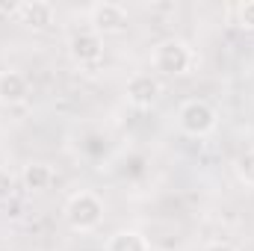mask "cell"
<instances>
[{
	"label": "cell",
	"mask_w": 254,
	"mask_h": 251,
	"mask_svg": "<svg viewBox=\"0 0 254 251\" xmlns=\"http://www.w3.org/2000/svg\"><path fill=\"white\" fill-rule=\"evenodd\" d=\"M63 216H65V225L74 234H92V231L101 228V222L107 216V207H104L101 195H95L92 189H80L65 201Z\"/></svg>",
	"instance_id": "6da1fadb"
},
{
	"label": "cell",
	"mask_w": 254,
	"mask_h": 251,
	"mask_svg": "<svg viewBox=\"0 0 254 251\" xmlns=\"http://www.w3.org/2000/svg\"><path fill=\"white\" fill-rule=\"evenodd\" d=\"M192 65H195V51H192L190 42H184L178 36H169V39L157 42L154 51H151V68H154V74L184 77V74L192 71Z\"/></svg>",
	"instance_id": "7a4b0ae2"
},
{
	"label": "cell",
	"mask_w": 254,
	"mask_h": 251,
	"mask_svg": "<svg viewBox=\"0 0 254 251\" xmlns=\"http://www.w3.org/2000/svg\"><path fill=\"white\" fill-rule=\"evenodd\" d=\"M178 127L184 136L192 139H204L219 127V113L213 104H207L204 98H187L178 107Z\"/></svg>",
	"instance_id": "3957f363"
},
{
	"label": "cell",
	"mask_w": 254,
	"mask_h": 251,
	"mask_svg": "<svg viewBox=\"0 0 254 251\" xmlns=\"http://www.w3.org/2000/svg\"><path fill=\"white\" fill-rule=\"evenodd\" d=\"M89 24L92 30L104 39V36H122L130 24V15L122 3H113V0H101V3H92L89 6Z\"/></svg>",
	"instance_id": "277c9868"
},
{
	"label": "cell",
	"mask_w": 254,
	"mask_h": 251,
	"mask_svg": "<svg viewBox=\"0 0 254 251\" xmlns=\"http://www.w3.org/2000/svg\"><path fill=\"white\" fill-rule=\"evenodd\" d=\"M125 95H127V104L133 110H151L160 98H163V83L157 74L151 71H139L127 80L125 86Z\"/></svg>",
	"instance_id": "5b68a950"
},
{
	"label": "cell",
	"mask_w": 254,
	"mask_h": 251,
	"mask_svg": "<svg viewBox=\"0 0 254 251\" xmlns=\"http://www.w3.org/2000/svg\"><path fill=\"white\" fill-rule=\"evenodd\" d=\"M68 54L77 65H98L104 60V39L89 27V30H77L68 39Z\"/></svg>",
	"instance_id": "8992f818"
},
{
	"label": "cell",
	"mask_w": 254,
	"mask_h": 251,
	"mask_svg": "<svg viewBox=\"0 0 254 251\" xmlns=\"http://www.w3.org/2000/svg\"><path fill=\"white\" fill-rule=\"evenodd\" d=\"M30 98V80L21 71H0V107H21Z\"/></svg>",
	"instance_id": "52a82bcc"
},
{
	"label": "cell",
	"mask_w": 254,
	"mask_h": 251,
	"mask_svg": "<svg viewBox=\"0 0 254 251\" xmlns=\"http://www.w3.org/2000/svg\"><path fill=\"white\" fill-rule=\"evenodd\" d=\"M15 18L27 27L45 30L54 24V6L45 0H33V3H15Z\"/></svg>",
	"instance_id": "ba28073f"
},
{
	"label": "cell",
	"mask_w": 254,
	"mask_h": 251,
	"mask_svg": "<svg viewBox=\"0 0 254 251\" xmlns=\"http://www.w3.org/2000/svg\"><path fill=\"white\" fill-rule=\"evenodd\" d=\"M104 251H151V240H148L142 231L122 228V231H116V234L107 237Z\"/></svg>",
	"instance_id": "9c48e42d"
},
{
	"label": "cell",
	"mask_w": 254,
	"mask_h": 251,
	"mask_svg": "<svg viewBox=\"0 0 254 251\" xmlns=\"http://www.w3.org/2000/svg\"><path fill=\"white\" fill-rule=\"evenodd\" d=\"M54 184V169L48 163H27L21 172V187L27 192H45Z\"/></svg>",
	"instance_id": "30bf717a"
},
{
	"label": "cell",
	"mask_w": 254,
	"mask_h": 251,
	"mask_svg": "<svg viewBox=\"0 0 254 251\" xmlns=\"http://www.w3.org/2000/svg\"><path fill=\"white\" fill-rule=\"evenodd\" d=\"M234 172H237L240 184H246L249 189H254V148L243 151V154L237 157V163H234Z\"/></svg>",
	"instance_id": "8fae6325"
},
{
	"label": "cell",
	"mask_w": 254,
	"mask_h": 251,
	"mask_svg": "<svg viewBox=\"0 0 254 251\" xmlns=\"http://www.w3.org/2000/svg\"><path fill=\"white\" fill-rule=\"evenodd\" d=\"M237 27L246 33H254V0H246L237 6Z\"/></svg>",
	"instance_id": "7c38bea8"
},
{
	"label": "cell",
	"mask_w": 254,
	"mask_h": 251,
	"mask_svg": "<svg viewBox=\"0 0 254 251\" xmlns=\"http://www.w3.org/2000/svg\"><path fill=\"white\" fill-rule=\"evenodd\" d=\"M12 195H15V175L6 172V169H0V207L6 201H12Z\"/></svg>",
	"instance_id": "4fadbf2b"
},
{
	"label": "cell",
	"mask_w": 254,
	"mask_h": 251,
	"mask_svg": "<svg viewBox=\"0 0 254 251\" xmlns=\"http://www.w3.org/2000/svg\"><path fill=\"white\" fill-rule=\"evenodd\" d=\"M204 251H240L234 243H225V240H213V243H207Z\"/></svg>",
	"instance_id": "5bb4252c"
}]
</instances>
